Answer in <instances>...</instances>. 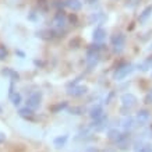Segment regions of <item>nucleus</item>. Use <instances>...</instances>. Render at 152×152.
Returning <instances> with one entry per match:
<instances>
[{
  "label": "nucleus",
  "mask_w": 152,
  "mask_h": 152,
  "mask_svg": "<svg viewBox=\"0 0 152 152\" xmlns=\"http://www.w3.org/2000/svg\"><path fill=\"white\" fill-rule=\"evenodd\" d=\"M85 152H96V148L91 147V148H88V149H85Z\"/></svg>",
  "instance_id": "5701e85b"
},
{
  "label": "nucleus",
  "mask_w": 152,
  "mask_h": 152,
  "mask_svg": "<svg viewBox=\"0 0 152 152\" xmlns=\"http://www.w3.org/2000/svg\"><path fill=\"white\" fill-rule=\"evenodd\" d=\"M11 102L14 106H18L21 103V95L20 94H11Z\"/></svg>",
  "instance_id": "f3484780"
},
{
  "label": "nucleus",
  "mask_w": 152,
  "mask_h": 152,
  "mask_svg": "<svg viewBox=\"0 0 152 152\" xmlns=\"http://www.w3.org/2000/svg\"><path fill=\"white\" fill-rule=\"evenodd\" d=\"M70 112L74 113V115H81L80 112H83V109H81V107H73V109H70Z\"/></svg>",
  "instance_id": "412c9836"
},
{
  "label": "nucleus",
  "mask_w": 152,
  "mask_h": 152,
  "mask_svg": "<svg viewBox=\"0 0 152 152\" xmlns=\"http://www.w3.org/2000/svg\"><path fill=\"white\" fill-rule=\"evenodd\" d=\"M1 74H3V75H10V77L13 78V81H15V80H18V78H20L18 74L15 73V71H13V70H10V69L3 70V71H1Z\"/></svg>",
  "instance_id": "dca6fc26"
},
{
  "label": "nucleus",
  "mask_w": 152,
  "mask_h": 152,
  "mask_svg": "<svg viewBox=\"0 0 152 152\" xmlns=\"http://www.w3.org/2000/svg\"><path fill=\"white\" fill-rule=\"evenodd\" d=\"M7 55H9V52H7L6 46L4 45H0V60H6Z\"/></svg>",
  "instance_id": "a211bd4d"
},
{
  "label": "nucleus",
  "mask_w": 152,
  "mask_h": 152,
  "mask_svg": "<svg viewBox=\"0 0 152 152\" xmlns=\"http://www.w3.org/2000/svg\"><path fill=\"white\" fill-rule=\"evenodd\" d=\"M151 102H152V91L148 92L147 96H145V103H151Z\"/></svg>",
  "instance_id": "4be33fe9"
},
{
  "label": "nucleus",
  "mask_w": 152,
  "mask_h": 152,
  "mask_svg": "<svg viewBox=\"0 0 152 152\" xmlns=\"http://www.w3.org/2000/svg\"><path fill=\"white\" fill-rule=\"evenodd\" d=\"M4 140V137H3V134H0V141H3Z\"/></svg>",
  "instance_id": "b1692460"
},
{
  "label": "nucleus",
  "mask_w": 152,
  "mask_h": 152,
  "mask_svg": "<svg viewBox=\"0 0 152 152\" xmlns=\"http://www.w3.org/2000/svg\"><path fill=\"white\" fill-rule=\"evenodd\" d=\"M105 38H106V31L105 29H102V28L95 29V32H94V41L95 42H102Z\"/></svg>",
  "instance_id": "0eeeda50"
},
{
  "label": "nucleus",
  "mask_w": 152,
  "mask_h": 152,
  "mask_svg": "<svg viewBox=\"0 0 152 152\" xmlns=\"http://www.w3.org/2000/svg\"><path fill=\"white\" fill-rule=\"evenodd\" d=\"M107 138L110 140V141L119 142L120 140L123 138V134L120 133L117 129H112V130H109V133H107Z\"/></svg>",
  "instance_id": "423d86ee"
},
{
  "label": "nucleus",
  "mask_w": 152,
  "mask_h": 152,
  "mask_svg": "<svg viewBox=\"0 0 152 152\" xmlns=\"http://www.w3.org/2000/svg\"><path fill=\"white\" fill-rule=\"evenodd\" d=\"M67 140H69V135L67 134H64V135H60V137H57V138H55V141H53V144H55L57 148L63 147L66 142H67Z\"/></svg>",
  "instance_id": "ddd939ff"
},
{
  "label": "nucleus",
  "mask_w": 152,
  "mask_h": 152,
  "mask_svg": "<svg viewBox=\"0 0 152 152\" xmlns=\"http://www.w3.org/2000/svg\"><path fill=\"white\" fill-rule=\"evenodd\" d=\"M66 107H67V102H61V103H59V105L53 106V107H52V110L59 112V110H61V109H66Z\"/></svg>",
  "instance_id": "aec40b11"
},
{
  "label": "nucleus",
  "mask_w": 152,
  "mask_h": 152,
  "mask_svg": "<svg viewBox=\"0 0 152 152\" xmlns=\"http://www.w3.org/2000/svg\"><path fill=\"white\" fill-rule=\"evenodd\" d=\"M133 66L131 64H129V66H124V67H121V69H119L117 71H116V74H115V78L117 80V81H120V80H123V78H126L127 75H129L131 71H133Z\"/></svg>",
  "instance_id": "7ed1b4c3"
},
{
  "label": "nucleus",
  "mask_w": 152,
  "mask_h": 152,
  "mask_svg": "<svg viewBox=\"0 0 152 152\" xmlns=\"http://www.w3.org/2000/svg\"><path fill=\"white\" fill-rule=\"evenodd\" d=\"M137 152H152V144H142V147Z\"/></svg>",
  "instance_id": "6ab92c4d"
},
{
  "label": "nucleus",
  "mask_w": 152,
  "mask_h": 152,
  "mask_svg": "<svg viewBox=\"0 0 152 152\" xmlns=\"http://www.w3.org/2000/svg\"><path fill=\"white\" fill-rule=\"evenodd\" d=\"M18 115L24 119H34V110L32 109H29V107H23V109H20Z\"/></svg>",
  "instance_id": "6e6552de"
},
{
  "label": "nucleus",
  "mask_w": 152,
  "mask_h": 152,
  "mask_svg": "<svg viewBox=\"0 0 152 152\" xmlns=\"http://www.w3.org/2000/svg\"><path fill=\"white\" fill-rule=\"evenodd\" d=\"M148 119H149V113L147 110H140L138 115H137V120H138L140 124H144V123H147Z\"/></svg>",
  "instance_id": "f8f14e48"
},
{
  "label": "nucleus",
  "mask_w": 152,
  "mask_h": 152,
  "mask_svg": "<svg viewBox=\"0 0 152 152\" xmlns=\"http://www.w3.org/2000/svg\"><path fill=\"white\" fill-rule=\"evenodd\" d=\"M151 14H152V6H148V7H145V9L142 10V13L140 14V21H141V23L147 21L148 17H151Z\"/></svg>",
  "instance_id": "1a4fd4ad"
},
{
  "label": "nucleus",
  "mask_w": 152,
  "mask_h": 152,
  "mask_svg": "<svg viewBox=\"0 0 152 152\" xmlns=\"http://www.w3.org/2000/svg\"><path fill=\"white\" fill-rule=\"evenodd\" d=\"M41 101H42V94L39 92V91L31 94L27 99V107H29V109L34 110V109H37V107L41 106Z\"/></svg>",
  "instance_id": "f257e3e1"
},
{
  "label": "nucleus",
  "mask_w": 152,
  "mask_h": 152,
  "mask_svg": "<svg viewBox=\"0 0 152 152\" xmlns=\"http://www.w3.org/2000/svg\"><path fill=\"white\" fill-rule=\"evenodd\" d=\"M121 103L124 107H133L135 103H137V98L134 96L133 94H124L123 96H121Z\"/></svg>",
  "instance_id": "20e7f679"
},
{
  "label": "nucleus",
  "mask_w": 152,
  "mask_h": 152,
  "mask_svg": "<svg viewBox=\"0 0 152 152\" xmlns=\"http://www.w3.org/2000/svg\"><path fill=\"white\" fill-rule=\"evenodd\" d=\"M134 124H135V120H134V117H131V116H129V117H126V119L123 120V127H124L126 130H131L134 127Z\"/></svg>",
  "instance_id": "4468645a"
},
{
  "label": "nucleus",
  "mask_w": 152,
  "mask_h": 152,
  "mask_svg": "<svg viewBox=\"0 0 152 152\" xmlns=\"http://www.w3.org/2000/svg\"><path fill=\"white\" fill-rule=\"evenodd\" d=\"M64 23H66V15L63 11H59L57 15L55 17V24L57 27H64Z\"/></svg>",
  "instance_id": "9b49d317"
},
{
  "label": "nucleus",
  "mask_w": 152,
  "mask_h": 152,
  "mask_svg": "<svg viewBox=\"0 0 152 152\" xmlns=\"http://www.w3.org/2000/svg\"><path fill=\"white\" fill-rule=\"evenodd\" d=\"M87 92V87H84V85H78V87H73V89H69L67 94L71 95V96H81Z\"/></svg>",
  "instance_id": "39448f33"
},
{
  "label": "nucleus",
  "mask_w": 152,
  "mask_h": 152,
  "mask_svg": "<svg viewBox=\"0 0 152 152\" xmlns=\"http://www.w3.org/2000/svg\"><path fill=\"white\" fill-rule=\"evenodd\" d=\"M112 45L115 48V52L120 53V52L123 50V48H124V35L123 34L115 35V37L112 38Z\"/></svg>",
  "instance_id": "f03ea898"
},
{
  "label": "nucleus",
  "mask_w": 152,
  "mask_h": 152,
  "mask_svg": "<svg viewBox=\"0 0 152 152\" xmlns=\"http://www.w3.org/2000/svg\"><path fill=\"white\" fill-rule=\"evenodd\" d=\"M102 113H103L102 106H96V107H92V109H91L89 116H91L94 120H96V119H99V117H102Z\"/></svg>",
  "instance_id": "9d476101"
},
{
  "label": "nucleus",
  "mask_w": 152,
  "mask_h": 152,
  "mask_svg": "<svg viewBox=\"0 0 152 152\" xmlns=\"http://www.w3.org/2000/svg\"><path fill=\"white\" fill-rule=\"evenodd\" d=\"M67 6H69L70 9H73L74 11H78V10L83 7V3H81L80 0H69V1H67Z\"/></svg>",
  "instance_id": "2eb2a0df"
}]
</instances>
